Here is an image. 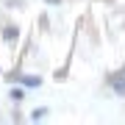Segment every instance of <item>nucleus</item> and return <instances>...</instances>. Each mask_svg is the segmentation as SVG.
<instances>
[{
	"label": "nucleus",
	"instance_id": "nucleus-1",
	"mask_svg": "<svg viewBox=\"0 0 125 125\" xmlns=\"http://www.w3.org/2000/svg\"><path fill=\"white\" fill-rule=\"evenodd\" d=\"M22 83H25V86H39V78H36V75H25Z\"/></svg>",
	"mask_w": 125,
	"mask_h": 125
}]
</instances>
